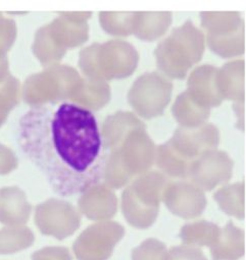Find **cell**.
Returning a JSON list of instances; mask_svg holds the SVG:
<instances>
[{"label": "cell", "mask_w": 246, "mask_h": 260, "mask_svg": "<svg viewBox=\"0 0 246 260\" xmlns=\"http://www.w3.org/2000/svg\"><path fill=\"white\" fill-rule=\"evenodd\" d=\"M168 249L164 242L156 238L144 240L132 251V260H167Z\"/></svg>", "instance_id": "obj_32"}, {"label": "cell", "mask_w": 246, "mask_h": 260, "mask_svg": "<svg viewBox=\"0 0 246 260\" xmlns=\"http://www.w3.org/2000/svg\"><path fill=\"white\" fill-rule=\"evenodd\" d=\"M35 224L44 236L63 241L73 236L81 225V213L70 202L50 198L35 208Z\"/></svg>", "instance_id": "obj_9"}, {"label": "cell", "mask_w": 246, "mask_h": 260, "mask_svg": "<svg viewBox=\"0 0 246 260\" xmlns=\"http://www.w3.org/2000/svg\"><path fill=\"white\" fill-rule=\"evenodd\" d=\"M125 228L113 220L98 221L86 228L73 245L77 260H107L124 238Z\"/></svg>", "instance_id": "obj_7"}, {"label": "cell", "mask_w": 246, "mask_h": 260, "mask_svg": "<svg viewBox=\"0 0 246 260\" xmlns=\"http://www.w3.org/2000/svg\"><path fill=\"white\" fill-rule=\"evenodd\" d=\"M22 99V85L11 75L0 84V127L8 120L11 112L20 104Z\"/></svg>", "instance_id": "obj_31"}, {"label": "cell", "mask_w": 246, "mask_h": 260, "mask_svg": "<svg viewBox=\"0 0 246 260\" xmlns=\"http://www.w3.org/2000/svg\"><path fill=\"white\" fill-rule=\"evenodd\" d=\"M245 77L244 59H235L219 68L217 87L223 100L232 101L233 104H245Z\"/></svg>", "instance_id": "obj_18"}, {"label": "cell", "mask_w": 246, "mask_h": 260, "mask_svg": "<svg viewBox=\"0 0 246 260\" xmlns=\"http://www.w3.org/2000/svg\"><path fill=\"white\" fill-rule=\"evenodd\" d=\"M32 205L26 193L17 186L0 189V223L6 226H23L30 219Z\"/></svg>", "instance_id": "obj_17"}, {"label": "cell", "mask_w": 246, "mask_h": 260, "mask_svg": "<svg viewBox=\"0 0 246 260\" xmlns=\"http://www.w3.org/2000/svg\"><path fill=\"white\" fill-rule=\"evenodd\" d=\"M78 210L95 222L110 220L117 212V197L113 190L103 183H98L80 194Z\"/></svg>", "instance_id": "obj_14"}, {"label": "cell", "mask_w": 246, "mask_h": 260, "mask_svg": "<svg viewBox=\"0 0 246 260\" xmlns=\"http://www.w3.org/2000/svg\"><path fill=\"white\" fill-rule=\"evenodd\" d=\"M47 26L56 42L67 51L83 46L89 39V24L75 21L64 12Z\"/></svg>", "instance_id": "obj_20"}, {"label": "cell", "mask_w": 246, "mask_h": 260, "mask_svg": "<svg viewBox=\"0 0 246 260\" xmlns=\"http://www.w3.org/2000/svg\"><path fill=\"white\" fill-rule=\"evenodd\" d=\"M170 182L160 171H149L135 178L124 189L120 196V209L130 225L138 230L153 225Z\"/></svg>", "instance_id": "obj_3"}, {"label": "cell", "mask_w": 246, "mask_h": 260, "mask_svg": "<svg viewBox=\"0 0 246 260\" xmlns=\"http://www.w3.org/2000/svg\"><path fill=\"white\" fill-rule=\"evenodd\" d=\"M118 151L126 170L133 178H137L149 172L153 167L157 145L146 132V128H139L128 135Z\"/></svg>", "instance_id": "obj_13"}, {"label": "cell", "mask_w": 246, "mask_h": 260, "mask_svg": "<svg viewBox=\"0 0 246 260\" xmlns=\"http://www.w3.org/2000/svg\"><path fill=\"white\" fill-rule=\"evenodd\" d=\"M134 15L135 12H100L98 21L105 34L121 39L133 35Z\"/></svg>", "instance_id": "obj_28"}, {"label": "cell", "mask_w": 246, "mask_h": 260, "mask_svg": "<svg viewBox=\"0 0 246 260\" xmlns=\"http://www.w3.org/2000/svg\"><path fill=\"white\" fill-rule=\"evenodd\" d=\"M34 241V233L26 225L5 226L0 230V255L26 250L33 245Z\"/></svg>", "instance_id": "obj_29"}, {"label": "cell", "mask_w": 246, "mask_h": 260, "mask_svg": "<svg viewBox=\"0 0 246 260\" xmlns=\"http://www.w3.org/2000/svg\"><path fill=\"white\" fill-rule=\"evenodd\" d=\"M213 199L221 211L231 217L243 220L246 214L245 202V183L236 182L225 185L217 190Z\"/></svg>", "instance_id": "obj_24"}, {"label": "cell", "mask_w": 246, "mask_h": 260, "mask_svg": "<svg viewBox=\"0 0 246 260\" xmlns=\"http://www.w3.org/2000/svg\"><path fill=\"white\" fill-rule=\"evenodd\" d=\"M10 60L8 56H0V84L4 83L10 76Z\"/></svg>", "instance_id": "obj_37"}, {"label": "cell", "mask_w": 246, "mask_h": 260, "mask_svg": "<svg viewBox=\"0 0 246 260\" xmlns=\"http://www.w3.org/2000/svg\"><path fill=\"white\" fill-rule=\"evenodd\" d=\"M139 53L133 44L124 39L97 43L96 61L99 79L109 82L129 78L139 63Z\"/></svg>", "instance_id": "obj_8"}, {"label": "cell", "mask_w": 246, "mask_h": 260, "mask_svg": "<svg viewBox=\"0 0 246 260\" xmlns=\"http://www.w3.org/2000/svg\"><path fill=\"white\" fill-rule=\"evenodd\" d=\"M19 167V159L15 152L0 143V176H7L16 171Z\"/></svg>", "instance_id": "obj_36"}, {"label": "cell", "mask_w": 246, "mask_h": 260, "mask_svg": "<svg viewBox=\"0 0 246 260\" xmlns=\"http://www.w3.org/2000/svg\"><path fill=\"white\" fill-rule=\"evenodd\" d=\"M82 82L83 76L75 68L63 63L53 64L25 80L22 99L31 107L71 102Z\"/></svg>", "instance_id": "obj_4"}, {"label": "cell", "mask_w": 246, "mask_h": 260, "mask_svg": "<svg viewBox=\"0 0 246 260\" xmlns=\"http://www.w3.org/2000/svg\"><path fill=\"white\" fill-rule=\"evenodd\" d=\"M32 52L43 68L60 63L67 50L60 47L47 25L39 28L34 36Z\"/></svg>", "instance_id": "obj_25"}, {"label": "cell", "mask_w": 246, "mask_h": 260, "mask_svg": "<svg viewBox=\"0 0 246 260\" xmlns=\"http://www.w3.org/2000/svg\"><path fill=\"white\" fill-rule=\"evenodd\" d=\"M173 22L170 12H135L133 35L144 42L162 38Z\"/></svg>", "instance_id": "obj_21"}, {"label": "cell", "mask_w": 246, "mask_h": 260, "mask_svg": "<svg viewBox=\"0 0 246 260\" xmlns=\"http://www.w3.org/2000/svg\"><path fill=\"white\" fill-rule=\"evenodd\" d=\"M245 231L229 220L221 228L214 244L209 247L211 260H239L245 255Z\"/></svg>", "instance_id": "obj_19"}, {"label": "cell", "mask_w": 246, "mask_h": 260, "mask_svg": "<svg viewBox=\"0 0 246 260\" xmlns=\"http://www.w3.org/2000/svg\"><path fill=\"white\" fill-rule=\"evenodd\" d=\"M167 260H207V258L200 248L181 245L168 250Z\"/></svg>", "instance_id": "obj_34"}, {"label": "cell", "mask_w": 246, "mask_h": 260, "mask_svg": "<svg viewBox=\"0 0 246 260\" xmlns=\"http://www.w3.org/2000/svg\"><path fill=\"white\" fill-rule=\"evenodd\" d=\"M205 50V35L191 21L174 29L155 50L157 66L168 79L182 80Z\"/></svg>", "instance_id": "obj_2"}, {"label": "cell", "mask_w": 246, "mask_h": 260, "mask_svg": "<svg viewBox=\"0 0 246 260\" xmlns=\"http://www.w3.org/2000/svg\"><path fill=\"white\" fill-rule=\"evenodd\" d=\"M32 260H73L68 248L62 246L44 247L31 256Z\"/></svg>", "instance_id": "obj_35"}, {"label": "cell", "mask_w": 246, "mask_h": 260, "mask_svg": "<svg viewBox=\"0 0 246 260\" xmlns=\"http://www.w3.org/2000/svg\"><path fill=\"white\" fill-rule=\"evenodd\" d=\"M201 27L209 50L222 58L241 56L246 51V23L238 12H201Z\"/></svg>", "instance_id": "obj_5"}, {"label": "cell", "mask_w": 246, "mask_h": 260, "mask_svg": "<svg viewBox=\"0 0 246 260\" xmlns=\"http://www.w3.org/2000/svg\"><path fill=\"white\" fill-rule=\"evenodd\" d=\"M221 228L208 220H197L188 222L180 230L179 237L183 245L191 247H211L217 241Z\"/></svg>", "instance_id": "obj_27"}, {"label": "cell", "mask_w": 246, "mask_h": 260, "mask_svg": "<svg viewBox=\"0 0 246 260\" xmlns=\"http://www.w3.org/2000/svg\"><path fill=\"white\" fill-rule=\"evenodd\" d=\"M163 203L172 214L192 219L204 212L207 200L203 190L189 181L180 180L169 183L163 195Z\"/></svg>", "instance_id": "obj_11"}, {"label": "cell", "mask_w": 246, "mask_h": 260, "mask_svg": "<svg viewBox=\"0 0 246 260\" xmlns=\"http://www.w3.org/2000/svg\"><path fill=\"white\" fill-rule=\"evenodd\" d=\"M171 111L179 126L186 128L203 125L210 115V109L197 103L186 90L177 96Z\"/></svg>", "instance_id": "obj_22"}, {"label": "cell", "mask_w": 246, "mask_h": 260, "mask_svg": "<svg viewBox=\"0 0 246 260\" xmlns=\"http://www.w3.org/2000/svg\"><path fill=\"white\" fill-rule=\"evenodd\" d=\"M169 141L185 159L192 162L203 153L218 149L220 131L210 122L193 128L179 126Z\"/></svg>", "instance_id": "obj_12"}, {"label": "cell", "mask_w": 246, "mask_h": 260, "mask_svg": "<svg viewBox=\"0 0 246 260\" xmlns=\"http://www.w3.org/2000/svg\"><path fill=\"white\" fill-rule=\"evenodd\" d=\"M146 128L145 123L132 111H116L103 120L100 135L106 152L118 149L130 133L135 129Z\"/></svg>", "instance_id": "obj_15"}, {"label": "cell", "mask_w": 246, "mask_h": 260, "mask_svg": "<svg viewBox=\"0 0 246 260\" xmlns=\"http://www.w3.org/2000/svg\"><path fill=\"white\" fill-rule=\"evenodd\" d=\"M18 37V27L13 19L0 16V56H8Z\"/></svg>", "instance_id": "obj_33"}, {"label": "cell", "mask_w": 246, "mask_h": 260, "mask_svg": "<svg viewBox=\"0 0 246 260\" xmlns=\"http://www.w3.org/2000/svg\"><path fill=\"white\" fill-rule=\"evenodd\" d=\"M24 154L63 197L102 183L108 152L94 114L72 102L31 107L20 119Z\"/></svg>", "instance_id": "obj_1"}, {"label": "cell", "mask_w": 246, "mask_h": 260, "mask_svg": "<svg viewBox=\"0 0 246 260\" xmlns=\"http://www.w3.org/2000/svg\"><path fill=\"white\" fill-rule=\"evenodd\" d=\"M133 179L122 164L118 149L108 152L103 167L102 183L114 191L126 188Z\"/></svg>", "instance_id": "obj_30"}, {"label": "cell", "mask_w": 246, "mask_h": 260, "mask_svg": "<svg viewBox=\"0 0 246 260\" xmlns=\"http://www.w3.org/2000/svg\"><path fill=\"white\" fill-rule=\"evenodd\" d=\"M233 168L234 161L227 152L210 150L191 162L187 179L201 190L211 191L231 180Z\"/></svg>", "instance_id": "obj_10"}, {"label": "cell", "mask_w": 246, "mask_h": 260, "mask_svg": "<svg viewBox=\"0 0 246 260\" xmlns=\"http://www.w3.org/2000/svg\"><path fill=\"white\" fill-rule=\"evenodd\" d=\"M155 165L168 178L186 180L191 162L185 159L168 140L157 146Z\"/></svg>", "instance_id": "obj_26"}, {"label": "cell", "mask_w": 246, "mask_h": 260, "mask_svg": "<svg viewBox=\"0 0 246 260\" xmlns=\"http://www.w3.org/2000/svg\"><path fill=\"white\" fill-rule=\"evenodd\" d=\"M173 88V83L163 74L144 73L131 86L127 99L137 116L152 119L164 114L171 102Z\"/></svg>", "instance_id": "obj_6"}, {"label": "cell", "mask_w": 246, "mask_h": 260, "mask_svg": "<svg viewBox=\"0 0 246 260\" xmlns=\"http://www.w3.org/2000/svg\"><path fill=\"white\" fill-rule=\"evenodd\" d=\"M110 98L111 90L108 82L83 77L81 88L71 102L93 113L105 107Z\"/></svg>", "instance_id": "obj_23"}, {"label": "cell", "mask_w": 246, "mask_h": 260, "mask_svg": "<svg viewBox=\"0 0 246 260\" xmlns=\"http://www.w3.org/2000/svg\"><path fill=\"white\" fill-rule=\"evenodd\" d=\"M3 15V13H0V16H2Z\"/></svg>", "instance_id": "obj_38"}, {"label": "cell", "mask_w": 246, "mask_h": 260, "mask_svg": "<svg viewBox=\"0 0 246 260\" xmlns=\"http://www.w3.org/2000/svg\"><path fill=\"white\" fill-rule=\"evenodd\" d=\"M219 68L202 64L194 69L187 80L186 91L200 105L211 109L223 103V98L217 87Z\"/></svg>", "instance_id": "obj_16"}]
</instances>
